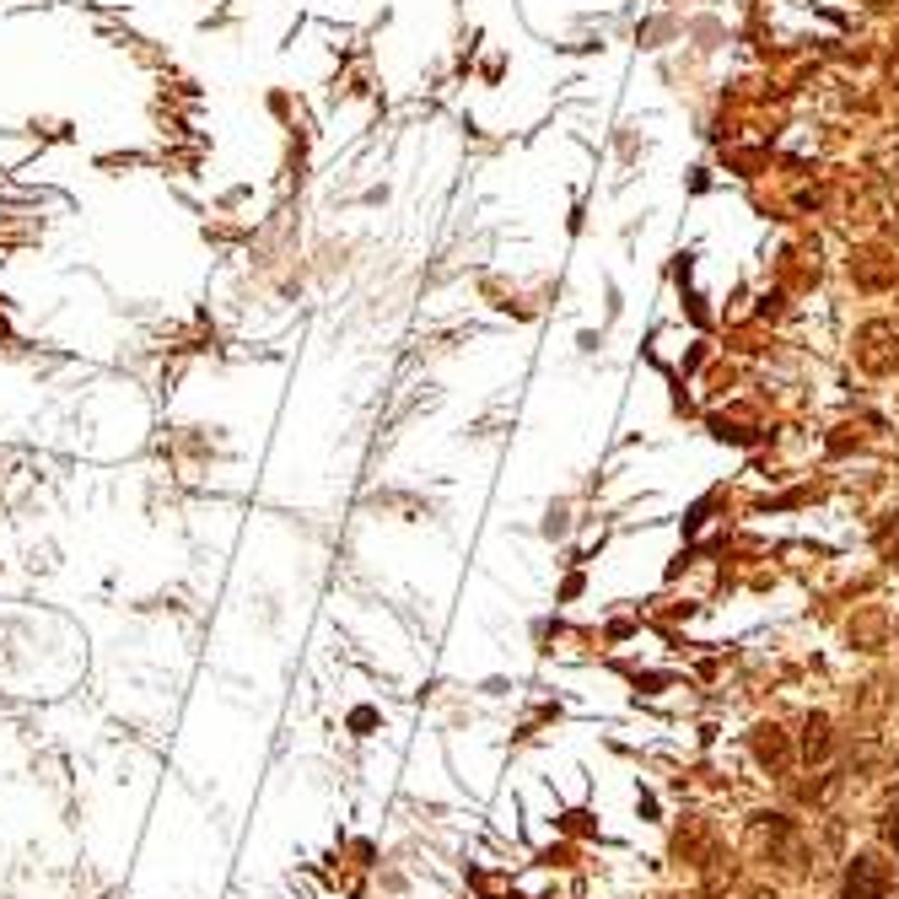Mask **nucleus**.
Listing matches in <instances>:
<instances>
[{
	"instance_id": "nucleus-1",
	"label": "nucleus",
	"mask_w": 899,
	"mask_h": 899,
	"mask_svg": "<svg viewBox=\"0 0 899 899\" xmlns=\"http://www.w3.org/2000/svg\"><path fill=\"white\" fill-rule=\"evenodd\" d=\"M846 899H889V868H884L873 851L851 862V873H846Z\"/></svg>"
},
{
	"instance_id": "nucleus-2",
	"label": "nucleus",
	"mask_w": 899,
	"mask_h": 899,
	"mask_svg": "<svg viewBox=\"0 0 899 899\" xmlns=\"http://www.w3.org/2000/svg\"><path fill=\"white\" fill-rule=\"evenodd\" d=\"M862 367H873V372H889L899 361V329L895 323H868L862 329Z\"/></svg>"
},
{
	"instance_id": "nucleus-3",
	"label": "nucleus",
	"mask_w": 899,
	"mask_h": 899,
	"mask_svg": "<svg viewBox=\"0 0 899 899\" xmlns=\"http://www.w3.org/2000/svg\"><path fill=\"white\" fill-rule=\"evenodd\" d=\"M802 749H808V759L830 749V722H824V717H813V722H808V733H802Z\"/></svg>"
},
{
	"instance_id": "nucleus-4",
	"label": "nucleus",
	"mask_w": 899,
	"mask_h": 899,
	"mask_svg": "<svg viewBox=\"0 0 899 899\" xmlns=\"http://www.w3.org/2000/svg\"><path fill=\"white\" fill-rule=\"evenodd\" d=\"M759 754H765V759H786L781 739H775V728H770V739H759Z\"/></svg>"
},
{
	"instance_id": "nucleus-6",
	"label": "nucleus",
	"mask_w": 899,
	"mask_h": 899,
	"mask_svg": "<svg viewBox=\"0 0 899 899\" xmlns=\"http://www.w3.org/2000/svg\"><path fill=\"white\" fill-rule=\"evenodd\" d=\"M889 70H895V81H899V54H895V65H889Z\"/></svg>"
},
{
	"instance_id": "nucleus-5",
	"label": "nucleus",
	"mask_w": 899,
	"mask_h": 899,
	"mask_svg": "<svg viewBox=\"0 0 899 899\" xmlns=\"http://www.w3.org/2000/svg\"><path fill=\"white\" fill-rule=\"evenodd\" d=\"M889 846H899V802H895V813H889Z\"/></svg>"
}]
</instances>
